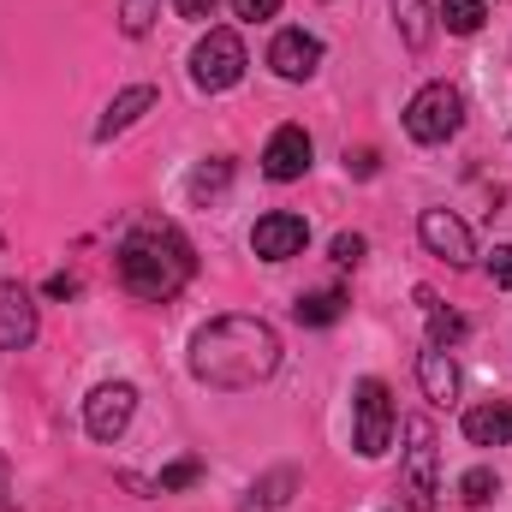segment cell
Instances as JSON below:
<instances>
[{"label":"cell","mask_w":512,"mask_h":512,"mask_svg":"<svg viewBox=\"0 0 512 512\" xmlns=\"http://www.w3.org/2000/svg\"><path fill=\"white\" fill-rule=\"evenodd\" d=\"M280 370V334L262 316H215L209 328H197L191 340V376L227 393L268 382Z\"/></svg>","instance_id":"obj_1"},{"label":"cell","mask_w":512,"mask_h":512,"mask_svg":"<svg viewBox=\"0 0 512 512\" xmlns=\"http://www.w3.org/2000/svg\"><path fill=\"white\" fill-rule=\"evenodd\" d=\"M191 274H197V256H191V245L173 227H137L120 245V280H126L131 298L167 304L173 292H185Z\"/></svg>","instance_id":"obj_2"},{"label":"cell","mask_w":512,"mask_h":512,"mask_svg":"<svg viewBox=\"0 0 512 512\" xmlns=\"http://www.w3.org/2000/svg\"><path fill=\"white\" fill-rule=\"evenodd\" d=\"M459 126H465V96L453 84H423L405 108V131L417 143H447Z\"/></svg>","instance_id":"obj_3"},{"label":"cell","mask_w":512,"mask_h":512,"mask_svg":"<svg viewBox=\"0 0 512 512\" xmlns=\"http://www.w3.org/2000/svg\"><path fill=\"white\" fill-rule=\"evenodd\" d=\"M411 447H405V465H399V495H405V512H435V429L429 423H411L405 429Z\"/></svg>","instance_id":"obj_4"},{"label":"cell","mask_w":512,"mask_h":512,"mask_svg":"<svg viewBox=\"0 0 512 512\" xmlns=\"http://www.w3.org/2000/svg\"><path fill=\"white\" fill-rule=\"evenodd\" d=\"M245 42H239V30H209L203 42H197V54H191V78H197V90H233L239 78H245Z\"/></svg>","instance_id":"obj_5"},{"label":"cell","mask_w":512,"mask_h":512,"mask_svg":"<svg viewBox=\"0 0 512 512\" xmlns=\"http://www.w3.org/2000/svg\"><path fill=\"white\" fill-rule=\"evenodd\" d=\"M352 441H358L364 459H382L387 441H393V393L376 376L358 382V429H352Z\"/></svg>","instance_id":"obj_6"},{"label":"cell","mask_w":512,"mask_h":512,"mask_svg":"<svg viewBox=\"0 0 512 512\" xmlns=\"http://www.w3.org/2000/svg\"><path fill=\"white\" fill-rule=\"evenodd\" d=\"M131 411H137V387L108 382V387H96V393L84 399V429H90L96 441H120V435L131 429Z\"/></svg>","instance_id":"obj_7"},{"label":"cell","mask_w":512,"mask_h":512,"mask_svg":"<svg viewBox=\"0 0 512 512\" xmlns=\"http://www.w3.org/2000/svg\"><path fill=\"white\" fill-rule=\"evenodd\" d=\"M417 239L441 256V262H453V268H471V256H477L471 227H465L453 209H423V215H417Z\"/></svg>","instance_id":"obj_8"},{"label":"cell","mask_w":512,"mask_h":512,"mask_svg":"<svg viewBox=\"0 0 512 512\" xmlns=\"http://www.w3.org/2000/svg\"><path fill=\"white\" fill-rule=\"evenodd\" d=\"M310 155H316L310 131L304 126H280L274 137H268V149H262V173H268L274 185H292V179L310 173Z\"/></svg>","instance_id":"obj_9"},{"label":"cell","mask_w":512,"mask_h":512,"mask_svg":"<svg viewBox=\"0 0 512 512\" xmlns=\"http://www.w3.org/2000/svg\"><path fill=\"white\" fill-rule=\"evenodd\" d=\"M310 245V221L304 215H286V209H274V215H262L251 227V251L262 262H286V256H298Z\"/></svg>","instance_id":"obj_10"},{"label":"cell","mask_w":512,"mask_h":512,"mask_svg":"<svg viewBox=\"0 0 512 512\" xmlns=\"http://www.w3.org/2000/svg\"><path fill=\"white\" fill-rule=\"evenodd\" d=\"M268 66H274V78L304 84V78H316V66H322V42H316L310 30H280V36L268 42Z\"/></svg>","instance_id":"obj_11"},{"label":"cell","mask_w":512,"mask_h":512,"mask_svg":"<svg viewBox=\"0 0 512 512\" xmlns=\"http://www.w3.org/2000/svg\"><path fill=\"white\" fill-rule=\"evenodd\" d=\"M36 340V304L18 280H0V352H24Z\"/></svg>","instance_id":"obj_12"},{"label":"cell","mask_w":512,"mask_h":512,"mask_svg":"<svg viewBox=\"0 0 512 512\" xmlns=\"http://www.w3.org/2000/svg\"><path fill=\"white\" fill-rule=\"evenodd\" d=\"M465 435H471V447H507L512 441V399L471 405L465 411Z\"/></svg>","instance_id":"obj_13"},{"label":"cell","mask_w":512,"mask_h":512,"mask_svg":"<svg viewBox=\"0 0 512 512\" xmlns=\"http://www.w3.org/2000/svg\"><path fill=\"white\" fill-rule=\"evenodd\" d=\"M417 382H423V393H429L435 405H453V399H459V364L447 358V346L417 352Z\"/></svg>","instance_id":"obj_14"},{"label":"cell","mask_w":512,"mask_h":512,"mask_svg":"<svg viewBox=\"0 0 512 512\" xmlns=\"http://www.w3.org/2000/svg\"><path fill=\"white\" fill-rule=\"evenodd\" d=\"M149 108H155V90H149V84H137V90H126V96H114L108 114H102V126H96V137H102V143L120 137V131L137 126V114H149Z\"/></svg>","instance_id":"obj_15"},{"label":"cell","mask_w":512,"mask_h":512,"mask_svg":"<svg viewBox=\"0 0 512 512\" xmlns=\"http://www.w3.org/2000/svg\"><path fill=\"white\" fill-rule=\"evenodd\" d=\"M435 18H441V30H453V36H477L483 18H489V0H435Z\"/></svg>","instance_id":"obj_16"},{"label":"cell","mask_w":512,"mask_h":512,"mask_svg":"<svg viewBox=\"0 0 512 512\" xmlns=\"http://www.w3.org/2000/svg\"><path fill=\"white\" fill-rule=\"evenodd\" d=\"M340 316H346V292H340V286L298 298V322H304V328H334Z\"/></svg>","instance_id":"obj_17"},{"label":"cell","mask_w":512,"mask_h":512,"mask_svg":"<svg viewBox=\"0 0 512 512\" xmlns=\"http://www.w3.org/2000/svg\"><path fill=\"white\" fill-rule=\"evenodd\" d=\"M393 18H399V30H405L411 48L429 42V24H423V18H429V0H393Z\"/></svg>","instance_id":"obj_18"},{"label":"cell","mask_w":512,"mask_h":512,"mask_svg":"<svg viewBox=\"0 0 512 512\" xmlns=\"http://www.w3.org/2000/svg\"><path fill=\"white\" fill-rule=\"evenodd\" d=\"M495 489H501V483H495V471H489V465H477V471H465V477H459V501H465V507H489V501H495Z\"/></svg>","instance_id":"obj_19"},{"label":"cell","mask_w":512,"mask_h":512,"mask_svg":"<svg viewBox=\"0 0 512 512\" xmlns=\"http://www.w3.org/2000/svg\"><path fill=\"white\" fill-rule=\"evenodd\" d=\"M423 304H429V298H423ZM453 340H465V316L429 304V346H453Z\"/></svg>","instance_id":"obj_20"},{"label":"cell","mask_w":512,"mask_h":512,"mask_svg":"<svg viewBox=\"0 0 512 512\" xmlns=\"http://www.w3.org/2000/svg\"><path fill=\"white\" fill-rule=\"evenodd\" d=\"M155 12H161V0H120V24H126V36H143V30L155 24Z\"/></svg>","instance_id":"obj_21"},{"label":"cell","mask_w":512,"mask_h":512,"mask_svg":"<svg viewBox=\"0 0 512 512\" xmlns=\"http://www.w3.org/2000/svg\"><path fill=\"white\" fill-rule=\"evenodd\" d=\"M364 251H370V245H364L358 233H340V239H334V262H340V268H358Z\"/></svg>","instance_id":"obj_22"},{"label":"cell","mask_w":512,"mask_h":512,"mask_svg":"<svg viewBox=\"0 0 512 512\" xmlns=\"http://www.w3.org/2000/svg\"><path fill=\"white\" fill-rule=\"evenodd\" d=\"M185 483H197V459H179L161 471V489H185Z\"/></svg>","instance_id":"obj_23"},{"label":"cell","mask_w":512,"mask_h":512,"mask_svg":"<svg viewBox=\"0 0 512 512\" xmlns=\"http://www.w3.org/2000/svg\"><path fill=\"white\" fill-rule=\"evenodd\" d=\"M489 280H495V286H512V245H495V256H489Z\"/></svg>","instance_id":"obj_24"},{"label":"cell","mask_w":512,"mask_h":512,"mask_svg":"<svg viewBox=\"0 0 512 512\" xmlns=\"http://www.w3.org/2000/svg\"><path fill=\"white\" fill-rule=\"evenodd\" d=\"M233 12H239V18H274V12H280V0H233Z\"/></svg>","instance_id":"obj_25"},{"label":"cell","mask_w":512,"mask_h":512,"mask_svg":"<svg viewBox=\"0 0 512 512\" xmlns=\"http://www.w3.org/2000/svg\"><path fill=\"white\" fill-rule=\"evenodd\" d=\"M215 185H227V161H215V167H203L197 179H191V191L203 197V191H215Z\"/></svg>","instance_id":"obj_26"},{"label":"cell","mask_w":512,"mask_h":512,"mask_svg":"<svg viewBox=\"0 0 512 512\" xmlns=\"http://www.w3.org/2000/svg\"><path fill=\"white\" fill-rule=\"evenodd\" d=\"M173 6H179V18H215L221 0H173Z\"/></svg>","instance_id":"obj_27"},{"label":"cell","mask_w":512,"mask_h":512,"mask_svg":"<svg viewBox=\"0 0 512 512\" xmlns=\"http://www.w3.org/2000/svg\"><path fill=\"white\" fill-rule=\"evenodd\" d=\"M72 292H78V280H72V274H54V280H48V298H72Z\"/></svg>","instance_id":"obj_28"},{"label":"cell","mask_w":512,"mask_h":512,"mask_svg":"<svg viewBox=\"0 0 512 512\" xmlns=\"http://www.w3.org/2000/svg\"><path fill=\"white\" fill-rule=\"evenodd\" d=\"M346 161H352V167H358V173H364V179H370V173H376V149H358V155H346Z\"/></svg>","instance_id":"obj_29"}]
</instances>
